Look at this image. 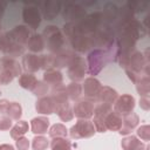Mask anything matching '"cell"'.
<instances>
[{
    "instance_id": "obj_1",
    "label": "cell",
    "mask_w": 150,
    "mask_h": 150,
    "mask_svg": "<svg viewBox=\"0 0 150 150\" xmlns=\"http://www.w3.org/2000/svg\"><path fill=\"white\" fill-rule=\"evenodd\" d=\"M86 62H87V73L91 75V77H95L107 66V63L110 62V55L108 50L94 48L93 50L89 52Z\"/></svg>"
},
{
    "instance_id": "obj_2",
    "label": "cell",
    "mask_w": 150,
    "mask_h": 150,
    "mask_svg": "<svg viewBox=\"0 0 150 150\" xmlns=\"http://www.w3.org/2000/svg\"><path fill=\"white\" fill-rule=\"evenodd\" d=\"M41 35L43 38L45 45H47V48L52 53L56 54L63 47L64 39H63V35H62L61 30L59 29V27H56V26H47L43 29Z\"/></svg>"
},
{
    "instance_id": "obj_3",
    "label": "cell",
    "mask_w": 150,
    "mask_h": 150,
    "mask_svg": "<svg viewBox=\"0 0 150 150\" xmlns=\"http://www.w3.org/2000/svg\"><path fill=\"white\" fill-rule=\"evenodd\" d=\"M95 134V128L93 122L89 120H79L69 130V136L74 139H80V138H88L94 136Z\"/></svg>"
},
{
    "instance_id": "obj_4",
    "label": "cell",
    "mask_w": 150,
    "mask_h": 150,
    "mask_svg": "<svg viewBox=\"0 0 150 150\" xmlns=\"http://www.w3.org/2000/svg\"><path fill=\"white\" fill-rule=\"evenodd\" d=\"M87 73V62L81 56H75L70 64L68 66L67 75L73 82H79L84 79V75Z\"/></svg>"
},
{
    "instance_id": "obj_5",
    "label": "cell",
    "mask_w": 150,
    "mask_h": 150,
    "mask_svg": "<svg viewBox=\"0 0 150 150\" xmlns=\"http://www.w3.org/2000/svg\"><path fill=\"white\" fill-rule=\"evenodd\" d=\"M4 35L8 41L20 45V46H25V45H27V42L30 38V32H29L28 27H26L23 25H19V26H15L13 29L8 30L7 33H5Z\"/></svg>"
},
{
    "instance_id": "obj_6",
    "label": "cell",
    "mask_w": 150,
    "mask_h": 150,
    "mask_svg": "<svg viewBox=\"0 0 150 150\" xmlns=\"http://www.w3.org/2000/svg\"><path fill=\"white\" fill-rule=\"evenodd\" d=\"M101 88H102L101 82L97 79L90 76V77H87L84 80L83 86H82V91H83V95L87 98V101L96 102L97 96L101 91Z\"/></svg>"
},
{
    "instance_id": "obj_7",
    "label": "cell",
    "mask_w": 150,
    "mask_h": 150,
    "mask_svg": "<svg viewBox=\"0 0 150 150\" xmlns=\"http://www.w3.org/2000/svg\"><path fill=\"white\" fill-rule=\"evenodd\" d=\"M134 108H135V98L129 94H123L118 96L114 103V111L121 116L131 112Z\"/></svg>"
},
{
    "instance_id": "obj_8",
    "label": "cell",
    "mask_w": 150,
    "mask_h": 150,
    "mask_svg": "<svg viewBox=\"0 0 150 150\" xmlns=\"http://www.w3.org/2000/svg\"><path fill=\"white\" fill-rule=\"evenodd\" d=\"M62 15H63V19L67 20L68 22H77V21L82 20L87 15V12L80 5L67 4L64 6V8H63Z\"/></svg>"
},
{
    "instance_id": "obj_9",
    "label": "cell",
    "mask_w": 150,
    "mask_h": 150,
    "mask_svg": "<svg viewBox=\"0 0 150 150\" xmlns=\"http://www.w3.org/2000/svg\"><path fill=\"white\" fill-rule=\"evenodd\" d=\"M73 114L79 120H89L94 116V104L90 101L81 100L77 101L73 107Z\"/></svg>"
},
{
    "instance_id": "obj_10",
    "label": "cell",
    "mask_w": 150,
    "mask_h": 150,
    "mask_svg": "<svg viewBox=\"0 0 150 150\" xmlns=\"http://www.w3.org/2000/svg\"><path fill=\"white\" fill-rule=\"evenodd\" d=\"M22 19L32 29H36L41 23V13L35 6H26L22 11Z\"/></svg>"
},
{
    "instance_id": "obj_11",
    "label": "cell",
    "mask_w": 150,
    "mask_h": 150,
    "mask_svg": "<svg viewBox=\"0 0 150 150\" xmlns=\"http://www.w3.org/2000/svg\"><path fill=\"white\" fill-rule=\"evenodd\" d=\"M73 48L79 53H86L93 48L90 35H82V34H73L68 38Z\"/></svg>"
},
{
    "instance_id": "obj_12",
    "label": "cell",
    "mask_w": 150,
    "mask_h": 150,
    "mask_svg": "<svg viewBox=\"0 0 150 150\" xmlns=\"http://www.w3.org/2000/svg\"><path fill=\"white\" fill-rule=\"evenodd\" d=\"M0 73L11 74L13 77L21 75V66L13 57L4 56L0 59Z\"/></svg>"
},
{
    "instance_id": "obj_13",
    "label": "cell",
    "mask_w": 150,
    "mask_h": 150,
    "mask_svg": "<svg viewBox=\"0 0 150 150\" xmlns=\"http://www.w3.org/2000/svg\"><path fill=\"white\" fill-rule=\"evenodd\" d=\"M22 66L27 73H35L42 67V55L26 54L22 57Z\"/></svg>"
},
{
    "instance_id": "obj_14",
    "label": "cell",
    "mask_w": 150,
    "mask_h": 150,
    "mask_svg": "<svg viewBox=\"0 0 150 150\" xmlns=\"http://www.w3.org/2000/svg\"><path fill=\"white\" fill-rule=\"evenodd\" d=\"M139 122V117L137 114L135 112H129L127 115H124V118H122V127L118 130V132L121 135H128L130 134L138 124Z\"/></svg>"
},
{
    "instance_id": "obj_15",
    "label": "cell",
    "mask_w": 150,
    "mask_h": 150,
    "mask_svg": "<svg viewBox=\"0 0 150 150\" xmlns=\"http://www.w3.org/2000/svg\"><path fill=\"white\" fill-rule=\"evenodd\" d=\"M41 13L46 20H53L61 11V4L56 1H45L41 5Z\"/></svg>"
},
{
    "instance_id": "obj_16",
    "label": "cell",
    "mask_w": 150,
    "mask_h": 150,
    "mask_svg": "<svg viewBox=\"0 0 150 150\" xmlns=\"http://www.w3.org/2000/svg\"><path fill=\"white\" fill-rule=\"evenodd\" d=\"M75 56H76V54L73 50H69V49L57 52L54 55V68L68 67Z\"/></svg>"
},
{
    "instance_id": "obj_17",
    "label": "cell",
    "mask_w": 150,
    "mask_h": 150,
    "mask_svg": "<svg viewBox=\"0 0 150 150\" xmlns=\"http://www.w3.org/2000/svg\"><path fill=\"white\" fill-rule=\"evenodd\" d=\"M117 97H118V94L115 89H112L111 87H108V86H102L96 102L112 105L115 103V101L117 100Z\"/></svg>"
},
{
    "instance_id": "obj_18",
    "label": "cell",
    "mask_w": 150,
    "mask_h": 150,
    "mask_svg": "<svg viewBox=\"0 0 150 150\" xmlns=\"http://www.w3.org/2000/svg\"><path fill=\"white\" fill-rule=\"evenodd\" d=\"M48 127H49V120L46 116L34 117L30 121V130L34 135H42L47 132Z\"/></svg>"
},
{
    "instance_id": "obj_19",
    "label": "cell",
    "mask_w": 150,
    "mask_h": 150,
    "mask_svg": "<svg viewBox=\"0 0 150 150\" xmlns=\"http://www.w3.org/2000/svg\"><path fill=\"white\" fill-rule=\"evenodd\" d=\"M62 74L59 69L56 68H50V69H47L45 70L43 73V81L47 83V84H50L53 88L62 84Z\"/></svg>"
},
{
    "instance_id": "obj_20",
    "label": "cell",
    "mask_w": 150,
    "mask_h": 150,
    "mask_svg": "<svg viewBox=\"0 0 150 150\" xmlns=\"http://www.w3.org/2000/svg\"><path fill=\"white\" fill-rule=\"evenodd\" d=\"M35 109L38 112L43 115H50L54 112V103L50 96H42L35 103Z\"/></svg>"
},
{
    "instance_id": "obj_21",
    "label": "cell",
    "mask_w": 150,
    "mask_h": 150,
    "mask_svg": "<svg viewBox=\"0 0 150 150\" xmlns=\"http://www.w3.org/2000/svg\"><path fill=\"white\" fill-rule=\"evenodd\" d=\"M117 12H118L117 7H116L114 4H111V2H108V4L104 6L103 12H102L101 14H102V21H104L105 26H109V27L112 26V23H114L115 20H116Z\"/></svg>"
},
{
    "instance_id": "obj_22",
    "label": "cell",
    "mask_w": 150,
    "mask_h": 150,
    "mask_svg": "<svg viewBox=\"0 0 150 150\" xmlns=\"http://www.w3.org/2000/svg\"><path fill=\"white\" fill-rule=\"evenodd\" d=\"M104 124L107 130H112V131H118L122 127V116L111 110L105 117H104Z\"/></svg>"
},
{
    "instance_id": "obj_23",
    "label": "cell",
    "mask_w": 150,
    "mask_h": 150,
    "mask_svg": "<svg viewBox=\"0 0 150 150\" xmlns=\"http://www.w3.org/2000/svg\"><path fill=\"white\" fill-rule=\"evenodd\" d=\"M1 50H2L6 55H9V56H20V55L23 54L25 47L8 41V40L5 38V35H4V42H2V49H1Z\"/></svg>"
},
{
    "instance_id": "obj_24",
    "label": "cell",
    "mask_w": 150,
    "mask_h": 150,
    "mask_svg": "<svg viewBox=\"0 0 150 150\" xmlns=\"http://www.w3.org/2000/svg\"><path fill=\"white\" fill-rule=\"evenodd\" d=\"M121 146L123 150H145V145L136 136H128L122 139Z\"/></svg>"
},
{
    "instance_id": "obj_25",
    "label": "cell",
    "mask_w": 150,
    "mask_h": 150,
    "mask_svg": "<svg viewBox=\"0 0 150 150\" xmlns=\"http://www.w3.org/2000/svg\"><path fill=\"white\" fill-rule=\"evenodd\" d=\"M27 47L30 52L34 53H40L43 48H45V41L41 34H33L30 35L28 42H27Z\"/></svg>"
},
{
    "instance_id": "obj_26",
    "label": "cell",
    "mask_w": 150,
    "mask_h": 150,
    "mask_svg": "<svg viewBox=\"0 0 150 150\" xmlns=\"http://www.w3.org/2000/svg\"><path fill=\"white\" fill-rule=\"evenodd\" d=\"M36 82H38V80L32 73H25V74H21L19 76V84L25 89L33 90Z\"/></svg>"
},
{
    "instance_id": "obj_27",
    "label": "cell",
    "mask_w": 150,
    "mask_h": 150,
    "mask_svg": "<svg viewBox=\"0 0 150 150\" xmlns=\"http://www.w3.org/2000/svg\"><path fill=\"white\" fill-rule=\"evenodd\" d=\"M66 94L69 100L75 101L79 100L82 95V86L79 82H71L66 87Z\"/></svg>"
},
{
    "instance_id": "obj_28",
    "label": "cell",
    "mask_w": 150,
    "mask_h": 150,
    "mask_svg": "<svg viewBox=\"0 0 150 150\" xmlns=\"http://www.w3.org/2000/svg\"><path fill=\"white\" fill-rule=\"evenodd\" d=\"M27 131H28V123L26 121H19L15 123V125L12 127L11 137L13 139H18V138L22 137Z\"/></svg>"
},
{
    "instance_id": "obj_29",
    "label": "cell",
    "mask_w": 150,
    "mask_h": 150,
    "mask_svg": "<svg viewBox=\"0 0 150 150\" xmlns=\"http://www.w3.org/2000/svg\"><path fill=\"white\" fill-rule=\"evenodd\" d=\"M136 88L137 91L141 96H149V91H150V80H149V75H144L142 76L136 83Z\"/></svg>"
},
{
    "instance_id": "obj_30",
    "label": "cell",
    "mask_w": 150,
    "mask_h": 150,
    "mask_svg": "<svg viewBox=\"0 0 150 150\" xmlns=\"http://www.w3.org/2000/svg\"><path fill=\"white\" fill-rule=\"evenodd\" d=\"M50 148L52 150H70L71 143L67 139V137L53 138V141L50 142Z\"/></svg>"
},
{
    "instance_id": "obj_31",
    "label": "cell",
    "mask_w": 150,
    "mask_h": 150,
    "mask_svg": "<svg viewBox=\"0 0 150 150\" xmlns=\"http://www.w3.org/2000/svg\"><path fill=\"white\" fill-rule=\"evenodd\" d=\"M6 114H7V116L11 120L19 121V118L22 115V108H21L20 103H18V102H9V105H8V109H7Z\"/></svg>"
},
{
    "instance_id": "obj_32",
    "label": "cell",
    "mask_w": 150,
    "mask_h": 150,
    "mask_svg": "<svg viewBox=\"0 0 150 150\" xmlns=\"http://www.w3.org/2000/svg\"><path fill=\"white\" fill-rule=\"evenodd\" d=\"M68 135V130L66 128V125L61 124V123H56L54 124L50 129H49V137L50 138H59V137H67Z\"/></svg>"
},
{
    "instance_id": "obj_33",
    "label": "cell",
    "mask_w": 150,
    "mask_h": 150,
    "mask_svg": "<svg viewBox=\"0 0 150 150\" xmlns=\"http://www.w3.org/2000/svg\"><path fill=\"white\" fill-rule=\"evenodd\" d=\"M111 110H112L111 105L104 104V103H100V104H97V105L94 108V116L104 120V117H105Z\"/></svg>"
},
{
    "instance_id": "obj_34",
    "label": "cell",
    "mask_w": 150,
    "mask_h": 150,
    "mask_svg": "<svg viewBox=\"0 0 150 150\" xmlns=\"http://www.w3.org/2000/svg\"><path fill=\"white\" fill-rule=\"evenodd\" d=\"M48 145H49V142H48V139L46 138V137H43V136H35L34 138H33V142H32V146H33V149L34 150H46L47 148H48Z\"/></svg>"
},
{
    "instance_id": "obj_35",
    "label": "cell",
    "mask_w": 150,
    "mask_h": 150,
    "mask_svg": "<svg viewBox=\"0 0 150 150\" xmlns=\"http://www.w3.org/2000/svg\"><path fill=\"white\" fill-rule=\"evenodd\" d=\"M32 91H33V94H34L35 96L42 97V96H45V95L47 94V91H48V84H47L45 81H38Z\"/></svg>"
},
{
    "instance_id": "obj_36",
    "label": "cell",
    "mask_w": 150,
    "mask_h": 150,
    "mask_svg": "<svg viewBox=\"0 0 150 150\" xmlns=\"http://www.w3.org/2000/svg\"><path fill=\"white\" fill-rule=\"evenodd\" d=\"M127 5L134 11V13H141L148 7L149 4L145 1H130V2H127Z\"/></svg>"
},
{
    "instance_id": "obj_37",
    "label": "cell",
    "mask_w": 150,
    "mask_h": 150,
    "mask_svg": "<svg viewBox=\"0 0 150 150\" xmlns=\"http://www.w3.org/2000/svg\"><path fill=\"white\" fill-rule=\"evenodd\" d=\"M57 116L60 117L61 121H63V122H69V121H71L73 117H74L73 109H71L70 107H68V108H66V109H62L61 111L57 112Z\"/></svg>"
},
{
    "instance_id": "obj_38",
    "label": "cell",
    "mask_w": 150,
    "mask_h": 150,
    "mask_svg": "<svg viewBox=\"0 0 150 150\" xmlns=\"http://www.w3.org/2000/svg\"><path fill=\"white\" fill-rule=\"evenodd\" d=\"M137 136L141 137V139L148 142V141L150 139V127H149L148 124L141 125V127L137 129Z\"/></svg>"
},
{
    "instance_id": "obj_39",
    "label": "cell",
    "mask_w": 150,
    "mask_h": 150,
    "mask_svg": "<svg viewBox=\"0 0 150 150\" xmlns=\"http://www.w3.org/2000/svg\"><path fill=\"white\" fill-rule=\"evenodd\" d=\"M42 69L47 70L50 68H54V56L48 54V55H42Z\"/></svg>"
},
{
    "instance_id": "obj_40",
    "label": "cell",
    "mask_w": 150,
    "mask_h": 150,
    "mask_svg": "<svg viewBox=\"0 0 150 150\" xmlns=\"http://www.w3.org/2000/svg\"><path fill=\"white\" fill-rule=\"evenodd\" d=\"M12 128V120L8 116H0V131Z\"/></svg>"
},
{
    "instance_id": "obj_41",
    "label": "cell",
    "mask_w": 150,
    "mask_h": 150,
    "mask_svg": "<svg viewBox=\"0 0 150 150\" xmlns=\"http://www.w3.org/2000/svg\"><path fill=\"white\" fill-rule=\"evenodd\" d=\"M15 144H16V148H18L19 150H28V148H29V141H28V138H26L25 136L18 138Z\"/></svg>"
},
{
    "instance_id": "obj_42",
    "label": "cell",
    "mask_w": 150,
    "mask_h": 150,
    "mask_svg": "<svg viewBox=\"0 0 150 150\" xmlns=\"http://www.w3.org/2000/svg\"><path fill=\"white\" fill-rule=\"evenodd\" d=\"M139 107L144 110H149L150 109V100L149 96H141L139 98Z\"/></svg>"
},
{
    "instance_id": "obj_43",
    "label": "cell",
    "mask_w": 150,
    "mask_h": 150,
    "mask_svg": "<svg viewBox=\"0 0 150 150\" xmlns=\"http://www.w3.org/2000/svg\"><path fill=\"white\" fill-rule=\"evenodd\" d=\"M9 105V101L7 100H0V112L1 114H6L7 109Z\"/></svg>"
},
{
    "instance_id": "obj_44",
    "label": "cell",
    "mask_w": 150,
    "mask_h": 150,
    "mask_svg": "<svg viewBox=\"0 0 150 150\" xmlns=\"http://www.w3.org/2000/svg\"><path fill=\"white\" fill-rule=\"evenodd\" d=\"M6 6H7V4H6V2H2V1H0V18L2 16V14H4V12H5V9H6Z\"/></svg>"
},
{
    "instance_id": "obj_45",
    "label": "cell",
    "mask_w": 150,
    "mask_h": 150,
    "mask_svg": "<svg viewBox=\"0 0 150 150\" xmlns=\"http://www.w3.org/2000/svg\"><path fill=\"white\" fill-rule=\"evenodd\" d=\"M1 150H14V146L11 144H1Z\"/></svg>"
},
{
    "instance_id": "obj_46",
    "label": "cell",
    "mask_w": 150,
    "mask_h": 150,
    "mask_svg": "<svg viewBox=\"0 0 150 150\" xmlns=\"http://www.w3.org/2000/svg\"><path fill=\"white\" fill-rule=\"evenodd\" d=\"M2 42H4V35L0 34V50L2 49Z\"/></svg>"
},
{
    "instance_id": "obj_47",
    "label": "cell",
    "mask_w": 150,
    "mask_h": 150,
    "mask_svg": "<svg viewBox=\"0 0 150 150\" xmlns=\"http://www.w3.org/2000/svg\"><path fill=\"white\" fill-rule=\"evenodd\" d=\"M0 32H1V23H0Z\"/></svg>"
},
{
    "instance_id": "obj_48",
    "label": "cell",
    "mask_w": 150,
    "mask_h": 150,
    "mask_svg": "<svg viewBox=\"0 0 150 150\" xmlns=\"http://www.w3.org/2000/svg\"><path fill=\"white\" fill-rule=\"evenodd\" d=\"M0 150H1V145H0Z\"/></svg>"
}]
</instances>
